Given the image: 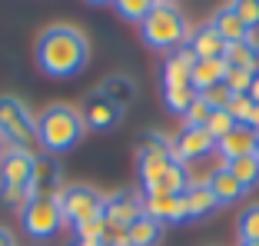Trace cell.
Instances as JSON below:
<instances>
[{"label": "cell", "instance_id": "cell-40", "mask_svg": "<svg viewBox=\"0 0 259 246\" xmlns=\"http://www.w3.org/2000/svg\"><path fill=\"white\" fill-rule=\"evenodd\" d=\"M156 4H176V0H156Z\"/></svg>", "mask_w": 259, "mask_h": 246}, {"label": "cell", "instance_id": "cell-33", "mask_svg": "<svg viewBox=\"0 0 259 246\" xmlns=\"http://www.w3.org/2000/svg\"><path fill=\"white\" fill-rule=\"evenodd\" d=\"M206 120H209V107H206L203 97H196L183 113V127H206Z\"/></svg>", "mask_w": 259, "mask_h": 246}, {"label": "cell", "instance_id": "cell-25", "mask_svg": "<svg viewBox=\"0 0 259 246\" xmlns=\"http://www.w3.org/2000/svg\"><path fill=\"white\" fill-rule=\"evenodd\" d=\"M223 167L233 173V180H236L246 193L259 186V156L256 153L252 156H239V160H229V163H223Z\"/></svg>", "mask_w": 259, "mask_h": 246}, {"label": "cell", "instance_id": "cell-32", "mask_svg": "<svg viewBox=\"0 0 259 246\" xmlns=\"http://www.w3.org/2000/svg\"><path fill=\"white\" fill-rule=\"evenodd\" d=\"M229 7L239 14V20L249 27V30H256L259 27V0H233Z\"/></svg>", "mask_w": 259, "mask_h": 246}, {"label": "cell", "instance_id": "cell-42", "mask_svg": "<svg viewBox=\"0 0 259 246\" xmlns=\"http://www.w3.org/2000/svg\"><path fill=\"white\" fill-rule=\"evenodd\" d=\"M0 156H4V140H0Z\"/></svg>", "mask_w": 259, "mask_h": 246}, {"label": "cell", "instance_id": "cell-14", "mask_svg": "<svg viewBox=\"0 0 259 246\" xmlns=\"http://www.w3.org/2000/svg\"><path fill=\"white\" fill-rule=\"evenodd\" d=\"M143 213L153 216V220H160L163 226L180 223V220H186V203H183V196H173V193H146Z\"/></svg>", "mask_w": 259, "mask_h": 246}, {"label": "cell", "instance_id": "cell-21", "mask_svg": "<svg viewBox=\"0 0 259 246\" xmlns=\"http://www.w3.org/2000/svg\"><path fill=\"white\" fill-rule=\"evenodd\" d=\"M223 77H226V60H196L190 73V87L193 93H206L209 87L223 84Z\"/></svg>", "mask_w": 259, "mask_h": 246}, {"label": "cell", "instance_id": "cell-39", "mask_svg": "<svg viewBox=\"0 0 259 246\" xmlns=\"http://www.w3.org/2000/svg\"><path fill=\"white\" fill-rule=\"evenodd\" d=\"M87 4H93V7H107V4H113V0H87Z\"/></svg>", "mask_w": 259, "mask_h": 246}, {"label": "cell", "instance_id": "cell-30", "mask_svg": "<svg viewBox=\"0 0 259 246\" xmlns=\"http://www.w3.org/2000/svg\"><path fill=\"white\" fill-rule=\"evenodd\" d=\"M236 127V120L229 116V110H209V120H206V133L213 140H223L229 130Z\"/></svg>", "mask_w": 259, "mask_h": 246}, {"label": "cell", "instance_id": "cell-38", "mask_svg": "<svg viewBox=\"0 0 259 246\" xmlns=\"http://www.w3.org/2000/svg\"><path fill=\"white\" fill-rule=\"evenodd\" d=\"M249 127H252V130H256V133H259V107H256V110H252V116H249Z\"/></svg>", "mask_w": 259, "mask_h": 246}, {"label": "cell", "instance_id": "cell-13", "mask_svg": "<svg viewBox=\"0 0 259 246\" xmlns=\"http://www.w3.org/2000/svg\"><path fill=\"white\" fill-rule=\"evenodd\" d=\"M33 156L30 150H4L0 156V186H27L33 173Z\"/></svg>", "mask_w": 259, "mask_h": 246}, {"label": "cell", "instance_id": "cell-35", "mask_svg": "<svg viewBox=\"0 0 259 246\" xmlns=\"http://www.w3.org/2000/svg\"><path fill=\"white\" fill-rule=\"evenodd\" d=\"M0 200L7 203V207L23 210L27 200H30V190H27V186H0Z\"/></svg>", "mask_w": 259, "mask_h": 246}, {"label": "cell", "instance_id": "cell-19", "mask_svg": "<svg viewBox=\"0 0 259 246\" xmlns=\"http://www.w3.org/2000/svg\"><path fill=\"white\" fill-rule=\"evenodd\" d=\"M183 203H186V220H203V216L220 210V200L213 196L209 183H193L190 190L183 193Z\"/></svg>", "mask_w": 259, "mask_h": 246}, {"label": "cell", "instance_id": "cell-20", "mask_svg": "<svg viewBox=\"0 0 259 246\" xmlns=\"http://www.w3.org/2000/svg\"><path fill=\"white\" fill-rule=\"evenodd\" d=\"M209 23H213V30L220 33L226 44H239V40H249V37H252V30L246 27L243 20H239V14H236L233 7H220V10L213 14V20H209Z\"/></svg>", "mask_w": 259, "mask_h": 246}, {"label": "cell", "instance_id": "cell-12", "mask_svg": "<svg viewBox=\"0 0 259 246\" xmlns=\"http://www.w3.org/2000/svg\"><path fill=\"white\" fill-rule=\"evenodd\" d=\"M256 146H259V133L249 123H236L223 140H216V153L223 156V163H229V160H239V156H252Z\"/></svg>", "mask_w": 259, "mask_h": 246}, {"label": "cell", "instance_id": "cell-6", "mask_svg": "<svg viewBox=\"0 0 259 246\" xmlns=\"http://www.w3.org/2000/svg\"><path fill=\"white\" fill-rule=\"evenodd\" d=\"M143 213V200L133 190H116L113 196H103V243H123V233Z\"/></svg>", "mask_w": 259, "mask_h": 246}, {"label": "cell", "instance_id": "cell-5", "mask_svg": "<svg viewBox=\"0 0 259 246\" xmlns=\"http://www.w3.org/2000/svg\"><path fill=\"white\" fill-rule=\"evenodd\" d=\"M57 203H60L63 220L73 226L93 223V220L103 216V193L93 190L90 183H67L57 193Z\"/></svg>", "mask_w": 259, "mask_h": 246}, {"label": "cell", "instance_id": "cell-17", "mask_svg": "<svg viewBox=\"0 0 259 246\" xmlns=\"http://www.w3.org/2000/svg\"><path fill=\"white\" fill-rule=\"evenodd\" d=\"M163 233H166V226L160 223V220H153V216L140 213L133 223H130V230L123 233V243L120 246H160Z\"/></svg>", "mask_w": 259, "mask_h": 246}, {"label": "cell", "instance_id": "cell-7", "mask_svg": "<svg viewBox=\"0 0 259 246\" xmlns=\"http://www.w3.org/2000/svg\"><path fill=\"white\" fill-rule=\"evenodd\" d=\"M20 226L33 239H54L63 226V213L57 196H30L20 210Z\"/></svg>", "mask_w": 259, "mask_h": 246}, {"label": "cell", "instance_id": "cell-3", "mask_svg": "<svg viewBox=\"0 0 259 246\" xmlns=\"http://www.w3.org/2000/svg\"><path fill=\"white\" fill-rule=\"evenodd\" d=\"M140 37L150 50H169L173 54L176 47H183L190 40V20L176 4H156L140 23Z\"/></svg>", "mask_w": 259, "mask_h": 246}, {"label": "cell", "instance_id": "cell-8", "mask_svg": "<svg viewBox=\"0 0 259 246\" xmlns=\"http://www.w3.org/2000/svg\"><path fill=\"white\" fill-rule=\"evenodd\" d=\"M173 163V140H166L163 133H143L137 143V167H140V183L150 186L166 173V167Z\"/></svg>", "mask_w": 259, "mask_h": 246}, {"label": "cell", "instance_id": "cell-22", "mask_svg": "<svg viewBox=\"0 0 259 246\" xmlns=\"http://www.w3.org/2000/svg\"><path fill=\"white\" fill-rule=\"evenodd\" d=\"M206 183H209V190H213V196L216 200H220V207H226V203H236V200H243V186L236 183V180H233V173H229L226 167H216L213 173H209V180H206Z\"/></svg>", "mask_w": 259, "mask_h": 246}, {"label": "cell", "instance_id": "cell-16", "mask_svg": "<svg viewBox=\"0 0 259 246\" xmlns=\"http://www.w3.org/2000/svg\"><path fill=\"white\" fill-rule=\"evenodd\" d=\"M186 47L193 50V57H196V60H223L229 44L213 30V23H199L196 30H190Z\"/></svg>", "mask_w": 259, "mask_h": 246}, {"label": "cell", "instance_id": "cell-26", "mask_svg": "<svg viewBox=\"0 0 259 246\" xmlns=\"http://www.w3.org/2000/svg\"><path fill=\"white\" fill-rule=\"evenodd\" d=\"M236 233H239V243H259V203H249L239 213Z\"/></svg>", "mask_w": 259, "mask_h": 246}, {"label": "cell", "instance_id": "cell-44", "mask_svg": "<svg viewBox=\"0 0 259 246\" xmlns=\"http://www.w3.org/2000/svg\"><path fill=\"white\" fill-rule=\"evenodd\" d=\"M256 156H259V146H256Z\"/></svg>", "mask_w": 259, "mask_h": 246}, {"label": "cell", "instance_id": "cell-36", "mask_svg": "<svg viewBox=\"0 0 259 246\" xmlns=\"http://www.w3.org/2000/svg\"><path fill=\"white\" fill-rule=\"evenodd\" d=\"M249 100H252V103L259 107V70L252 73V84H249Z\"/></svg>", "mask_w": 259, "mask_h": 246}, {"label": "cell", "instance_id": "cell-43", "mask_svg": "<svg viewBox=\"0 0 259 246\" xmlns=\"http://www.w3.org/2000/svg\"><path fill=\"white\" fill-rule=\"evenodd\" d=\"M103 246H116V243H103Z\"/></svg>", "mask_w": 259, "mask_h": 246}, {"label": "cell", "instance_id": "cell-37", "mask_svg": "<svg viewBox=\"0 0 259 246\" xmlns=\"http://www.w3.org/2000/svg\"><path fill=\"white\" fill-rule=\"evenodd\" d=\"M0 246H17V239H14V233L7 230V226H0Z\"/></svg>", "mask_w": 259, "mask_h": 246}, {"label": "cell", "instance_id": "cell-18", "mask_svg": "<svg viewBox=\"0 0 259 246\" xmlns=\"http://www.w3.org/2000/svg\"><path fill=\"white\" fill-rule=\"evenodd\" d=\"M193 186V180H190V170H186V163H169L166 167V173H163L156 183H150V186H143V196L146 193H173V196H183L186 190Z\"/></svg>", "mask_w": 259, "mask_h": 246}, {"label": "cell", "instance_id": "cell-41", "mask_svg": "<svg viewBox=\"0 0 259 246\" xmlns=\"http://www.w3.org/2000/svg\"><path fill=\"white\" fill-rule=\"evenodd\" d=\"M239 246H259V243H239Z\"/></svg>", "mask_w": 259, "mask_h": 246}, {"label": "cell", "instance_id": "cell-24", "mask_svg": "<svg viewBox=\"0 0 259 246\" xmlns=\"http://www.w3.org/2000/svg\"><path fill=\"white\" fill-rule=\"evenodd\" d=\"M226 67H243V70H259V40H239V44L226 47Z\"/></svg>", "mask_w": 259, "mask_h": 246}, {"label": "cell", "instance_id": "cell-28", "mask_svg": "<svg viewBox=\"0 0 259 246\" xmlns=\"http://www.w3.org/2000/svg\"><path fill=\"white\" fill-rule=\"evenodd\" d=\"M196 97H199V93H193V87H180V90H166V93H163L166 110H169V113H176V116H183L186 107H190Z\"/></svg>", "mask_w": 259, "mask_h": 246}, {"label": "cell", "instance_id": "cell-29", "mask_svg": "<svg viewBox=\"0 0 259 246\" xmlns=\"http://www.w3.org/2000/svg\"><path fill=\"white\" fill-rule=\"evenodd\" d=\"M252 73H256V70H243V67H226V77H223V84H226L229 90H233V97H243V93H249Z\"/></svg>", "mask_w": 259, "mask_h": 246}, {"label": "cell", "instance_id": "cell-11", "mask_svg": "<svg viewBox=\"0 0 259 246\" xmlns=\"http://www.w3.org/2000/svg\"><path fill=\"white\" fill-rule=\"evenodd\" d=\"M209 150H216V140L206 133V127H183L173 137V160L176 163H190L206 156Z\"/></svg>", "mask_w": 259, "mask_h": 246}, {"label": "cell", "instance_id": "cell-23", "mask_svg": "<svg viewBox=\"0 0 259 246\" xmlns=\"http://www.w3.org/2000/svg\"><path fill=\"white\" fill-rule=\"evenodd\" d=\"M97 90L103 93V97H110V100H113L120 110H126L130 103L137 100V84H133L126 73H113V77H107L103 84L97 87Z\"/></svg>", "mask_w": 259, "mask_h": 246}, {"label": "cell", "instance_id": "cell-10", "mask_svg": "<svg viewBox=\"0 0 259 246\" xmlns=\"http://www.w3.org/2000/svg\"><path fill=\"white\" fill-rule=\"evenodd\" d=\"M30 196H57L63 190V167L57 156L50 153H37L33 156V173L27 183Z\"/></svg>", "mask_w": 259, "mask_h": 246}, {"label": "cell", "instance_id": "cell-15", "mask_svg": "<svg viewBox=\"0 0 259 246\" xmlns=\"http://www.w3.org/2000/svg\"><path fill=\"white\" fill-rule=\"evenodd\" d=\"M193 67H196V57H193L190 47H176L173 54L166 57V63H163V87L166 90H180V87H190V73Z\"/></svg>", "mask_w": 259, "mask_h": 246}, {"label": "cell", "instance_id": "cell-4", "mask_svg": "<svg viewBox=\"0 0 259 246\" xmlns=\"http://www.w3.org/2000/svg\"><path fill=\"white\" fill-rule=\"evenodd\" d=\"M0 140L10 150H30L40 143L37 137V116L30 113V107L20 97H0Z\"/></svg>", "mask_w": 259, "mask_h": 246}, {"label": "cell", "instance_id": "cell-2", "mask_svg": "<svg viewBox=\"0 0 259 246\" xmlns=\"http://www.w3.org/2000/svg\"><path fill=\"white\" fill-rule=\"evenodd\" d=\"M87 133V123L80 116V110L67 107V103H54L47 107L44 113L37 116V137H40V146L44 153L57 156V153H67L73 150Z\"/></svg>", "mask_w": 259, "mask_h": 246}, {"label": "cell", "instance_id": "cell-34", "mask_svg": "<svg viewBox=\"0 0 259 246\" xmlns=\"http://www.w3.org/2000/svg\"><path fill=\"white\" fill-rule=\"evenodd\" d=\"M226 110H229V116H233L236 123H249V116H252V110H256V103L249 100V93H243V97H233Z\"/></svg>", "mask_w": 259, "mask_h": 246}, {"label": "cell", "instance_id": "cell-9", "mask_svg": "<svg viewBox=\"0 0 259 246\" xmlns=\"http://www.w3.org/2000/svg\"><path fill=\"white\" fill-rule=\"evenodd\" d=\"M80 116H83L87 130L110 133V130H116V127H120L123 110L116 107V103L110 100V97H103L100 90H93L90 97H87V103H83V110H80Z\"/></svg>", "mask_w": 259, "mask_h": 246}, {"label": "cell", "instance_id": "cell-31", "mask_svg": "<svg viewBox=\"0 0 259 246\" xmlns=\"http://www.w3.org/2000/svg\"><path fill=\"white\" fill-rule=\"evenodd\" d=\"M206 100V107L209 110H226L229 107V100H233V90H229L226 84H216V87H209L206 93H199Z\"/></svg>", "mask_w": 259, "mask_h": 246}, {"label": "cell", "instance_id": "cell-1", "mask_svg": "<svg viewBox=\"0 0 259 246\" xmlns=\"http://www.w3.org/2000/svg\"><path fill=\"white\" fill-rule=\"evenodd\" d=\"M33 60H37L40 73H47L54 80L76 77L90 63V40H87L83 30H76L70 23H54L37 37Z\"/></svg>", "mask_w": 259, "mask_h": 246}, {"label": "cell", "instance_id": "cell-27", "mask_svg": "<svg viewBox=\"0 0 259 246\" xmlns=\"http://www.w3.org/2000/svg\"><path fill=\"white\" fill-rule=\"evenodd\" d=\"M113 7H116V14H120L123 20L143 23V17L156 7V0H113Z\"/></svg>", "mask_w": 259, "mask_h": 246}]
</instances>
